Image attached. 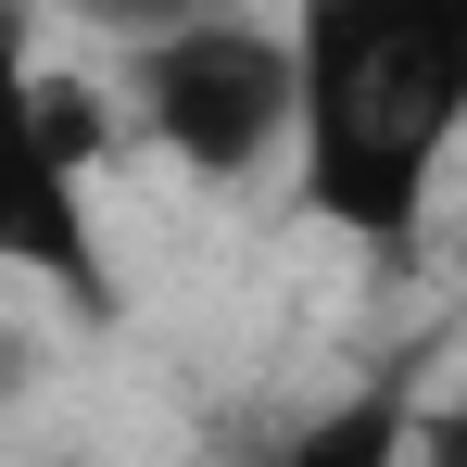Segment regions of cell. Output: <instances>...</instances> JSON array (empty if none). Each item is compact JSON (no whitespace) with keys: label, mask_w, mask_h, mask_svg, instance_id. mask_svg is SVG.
Here are the masks:
<instances>
[{"label":"cell","mask_w":467,"mask_h":467,"mask_svg":"<svg viewBox=\"0 0 467 467\" xmlns=\"http://www.w3.org/2000/svg\"><path fill=\"white\" fill-rule=\"evenodd\" d=\"M291 190L404 265L467 140V0H291Z\"/></svg>","instance_id":"6da1fadb"},{"label":"cell","mask_w":467,"mask_h":467,"mask_svg":"<svg viewBox=\"0 0 467 467\" xmlns=\"http://www.w3.org/2000/svg\"><path fill=\"white\" fill-rule=\"evenodd\" d=\"M127 114H140V140L164 164L240 190V177L291 164V38L265 13H240V0L177 26V38H140L127 51Z\"/></svg>","instance_id":"7a4b0ae2"},{"label":"cell","mask_w":467,"mask_h":467,"mask_svg":"<svg viewBox=\"0 0 467 467\" xmlns=\"http://www.w3.org/2000/svg\"><path fill=\"white\" fill-rule=\"evenodd\" d=\"M0 278H38L77 316H114V240L88 202V101L26 64L13 13H0Z\"/></svg>","instance_id":"3957f363"},{"label":"cell","mask_w":467,"mask_h":467,"mask_svg":"<svg viewBox=\"0 0 467 467\" xmlns=\"http://www.w3.org/2000/svg\"><path fill=\"white\" fill-rule=\"evenodd\" d=\"M404 430H417V391L367 379V391H341L328 417H304V430L278 442V467H404Z\"/></svg>","instance_id":"277c9868"},{"label":"cell","mask_w":467,"mask_h":467,"mask_svg":"<svg viewBox=\"0 0 467 467\" xmlns=\"http://www.w3.org/2000/svg\"><path fill=\"white\" fill-rule=\"evenodd\" d=\"M38 13H77L88 38L140 51V38H177V26H202V13H228V0H38Z\"/></svg>","instance_id":"5b68a950"},{"label":"cell","mask_w":467,"mask_h":467,"mask_svg":"<svg viewBox=\"0 0 467 467\" xmlns=\"http://www.w3.org/2000/svg\"><path fill=\"white\" fill-rule=\"evenodd\" d=\"M404 467H467V391H455V404H417V430H404Z\"/></svg>","instance_id":"8992f818"},{"label":"cell","mask_w":467,"mask_h":467,"mask_svg":"<svg viewBox=\"0 0 467 467\" xmlns=\"http://www.w3.org/2000/svg\"><path fill=\"white\" fill-rule=\"evenodd\" d=\"M13 379H26V341H13V328H0V404H13Z\"/></svg>","instance_id":"52a82bcc"}]
</instances>
